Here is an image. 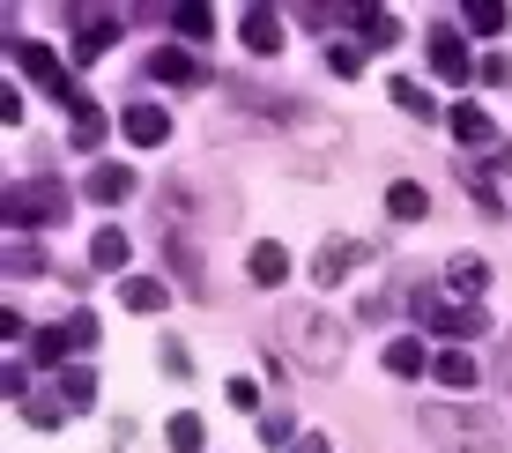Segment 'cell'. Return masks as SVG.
I'll list each match as a JSON object with an SVG mask.
<instances>
[{
    "instance_id": "17",
    "label": "cell",
    "mask_w": 512,
    "mask_h": 453,
    "mask_svg": "<svg viewBox=\"0 0 512 453\" xmlns=\"http://www.w3.org/2000/svg\"><path fill=\"white\" fill-rule=\"evenodd\" d=\"M245 275H253V283H260V290H275V283H282V275H290V253H282V246H275V238H260V246H253V253H245Z\"/></svg>"
},
{
    "instance_id": "3",
    "label": "cell",
    "mask_w": 512,
    "mask_h": 453,
    "mask_svg": "<svg viewBox=\"0 0 512 453\" xmlns=\"http://www.w3.org/2000/svg\"><path fill=\"white\" fill-rule=\"evenodd\" d=\"M0 216H8V231H38V223H60V216H67V186H60V179L8 186V194H0Z\"/></svg>"
},
{
    "instance_id": "18",
    "label": "cell",
    "mask_w": 512,
    "mask_h": 453,
    "mask_svg": "<svg viewBox=\"0 0 512 453\" xmlns=\"http://www.w3.org/2000/svg\"><path fill=\"white\" fill-rule=\"evenodd\" d=\"M386 216H394V223H423V216H431V194H423L416 179H394V186H386Z\"/></svg>"
},
{
    "instance_id": "7",
    "label": "cell",
    "mask_w": 512,
    "mask_h": 453,
    "mask_svg": "<svg viewBox=\"0 0 512 453\" xmlns=\"http://www.w3.org/2000/svg\"><path fill=\"white\" fill-rule=\"evenodd\" d=\"M372 246L364 238H327L320 253H312V283H349V268H364Z\"/></svg>"
},
{
    "instance_id": "39",
    "label": "cell",
    "mask_w": 512,
    "mask_h": 453,
    "mask_svg": "<svg viewBox=\"0 0 512 453\" xmlns=\"http://www.w3.org/2000/svg\"><path fill=\"white\" fill-rule=\"evenodd\" d=\"M290 453H334V446H327V439H320V431H312V439H297V446H290Z\"/></svg>"
},
{
    "instance_id": "1",
    "label": "cell",
    "mask_w": 512,
    "mask_h": 453,
    "mask_svg": "<svg viewBox=\"0 0 512 453\" xmlns=\"http://www.w3.org/2000/svg\"><path fill=\"white\" fill-rule=\"evenodd\" d=\"M275 327H282V342H290V357L305 364V372H342V357H349L342 320H327V312H312V305H290Z\"/></svg>"
},
{
    "instance_id": "15",
    "label": "cell",
    "mask_w": 512,
    "mask_h": 453,
    "mask_svg": "<svg viewBox=\"0 0 512 453\" xmlns=\"http://www.w3.org/2000/svg\"><path fill=\"white\" fill-rule=\"evenodd\" d=\"M82 194L104 201V208H112V201H134V171H127V164H97L90 179H82Z\"/></svg>"
},
{
    "instance_id": "38",
    "label": "cell",
    "mask_w": 512,
    "mask_h": 453,
    "mask_svg": "<svg viewBox=\"0 0 512 453\" xmlns=\"http://www.w3.org/2000/svg\"><path fill=\"white\" fill-rule=\"evenodd\" d=\"M490 379H498V387H512V335H505V350L490 357Z\"/></svg>"
},
{
    "instance_id": "36",
    "label": "cell",
    "mask_w": 512,
    "mask_h": 453,
    "mask_svg": "<svg viewBox=\"0 0 512 453\" xmlns=\"http://www.w3.org/2000/svg\"><path fill=\"white\" fill-rule=\"evenodd\" d=\"M231 409H245V416L260 409V387H253V379H231Z\"/></svg>"
},
{
    "instance_id": "37",
    "label": "cell",
    "mask_w": 512,
    "mask_h": 453,
    "mask_svg": "<svg viewBox=\"0 0 512 453\" xmlns=\"http://www.w3.org/2000/svg\"><path fill=\"white\" fill-rule=\"evenodd\" d=\"M475 75H483V82H512V60H505V52H490V60L475 67Z\"/></svg>"
},
{
    "instance_id": "16",
    "label": "cell",
    "mask_w": 512,
    "mask_h": 453,
    "mask_svg": "<svg viewBox=\"0 0 512 453\" xmlns=\"http://www.w3.org/2000/svg\"><path fill=\"white\" fill-rule=\"evenodd\" d=\"M386 372H394V379H423V372H431L423 335H394V342H386Z\"/></svg>"
},
{
    "instance_id": "11",
    "label": "cell",
    "mask_w": 512,
    "mask_h": 453,
    "mask_svg": "<svg viewBox=\"0 0 512 453\" xmlns=\"http://www.w3.org/2000/svg\"><path fill=\"white\" fill-rule=\"evenodd\" d=\"M119 134L141 142V149H156L171 134V112H164V104H127V112H119Z\"/></svg>"
},
{
    "instance_id": "19",
    "label": "cell",
    "mask_w": 512,
    "mask_h": 453,
    "mask_svg": "<svg viewBox=\"0 0 512 453\" xmlns=\"http://www.w3.org/2000/svg\"><path fill=\"white\" fill-rule=\"evenodd\" d=\"M164 260H171V283H179L186 298H208V283H201V253H186L179 238H164Z\"/></svg>"
},
{
    "instance_id": "2",
    "label": "cell",
    "mask_w": 512,
    "mask_h": 453,
    "mask_svg": "<svg viewBox=\"0 0 512 453\" xmlns=\"http://www.w3.org/2000/svg\"><path fill=\"white\" fill-rule=\"evenodd\" d=\"M423 431H431L438 446H453V453H498V446H505L498 416H490V409H461V402L423 409Z\"/></svg>"
},
{
    "instance_id": "20",
    "label": "cell",
    "mask_w": 512,
    "mask_h": 453,
    "mask_svg": "<svg viewBox=\"0 0 512 453\" xmlns=\"http://www.w3.org/2000/svg\"><path fill=\"white\" fill-rule=\"evenodd\" d=\"M134 260V238L119 231V223H104V231L90 238V268H127Z\"/></svg>"
},
{
    "instance_id": "8",
    "label": "cell",
    "mask_w": 512,
    "mask_h": 453,
    "mask_svg": "<svg viewBox=\"0 0 512 453\" xmlns=\"http://www.w3.org/2000/svg\"><path fill=\"white\" fill-rule=\"evenodd\" d=\"M149 82H208V60L186 45H164V52H149Z\"/></svg>"
},
{
    "instance_id": "24",
    "label": "cell",
    "mask_w": 512,
    "mask_h": 453,
    "mask_svg": "<svg viewBox=\"0 0 512 453\" xmlns=\"http://www.w3.org/2000/svg\"><path fill=\"white\" fill-rule=\"evenodd\" d=\"M446 127H453V142H490V112H483V104H453V119H446Z\"/></svg>"
},
{
    "instance_id": "28",
    "label": "cell",
    "mask_w": 512,
    "mask_h": 453,
    "mask_svg": "<svg viewBox=\"0 0 512 453\" xmlns=\"http://www.w3.org/2000/svg\"><path fill=\"white\" fill-rule=\"evenodd\" d=\"M171 30H179L186 45H201L208 30H216V15H208V8H171Z\"/></svg>"
},
{
    "instance_id": "33",
    "label": "cell",
    "mask_w": 512,
    "mask_h": 453,
    "mask_svg": "<svg viewBox=\"0 0 512 453\" xmlns=\"http://www.w3.org/2000/svg\"><path fill=\"white\" fill-rule=\"evenodd\" d=\"M0 394H8V402H30V372H23V364H8V372H0Z\"/></svg>"
},
{
    "instance_id": "12",
    "label": "cell",
    "mask_w": 512,
    "mask_h": 453,
    "mask_svg": "<svg viewBox=\"0 0 512 453\" xmlns=\"http://www.w3.org/2000/svg\"><path fill=\"white\" fill-rule=\"evenodd\" d=\"M238 38H245V52H260V60H268V52H282V15H275V8H245V15H238Z\"/></svg>"
},
{
    "instance_id": "4",
    "label": "cell",
    "mask_w": 512,
    "mask_h": 453,
    "mask_svg": "<svg viewBox=\"0 0 512 453\" xmlns=\"http://www.w3.org/2000/svg\"><path fill=\"white\" fill-rule=\"evenodd\" d=\"M15 67H23V75L38 82L45 97H60L67 112H75V104H82V90H75V75H67V67H60V52H52V45H30V38H23V45H15Z\"/></svg>"
},
{
    "instance_id": "23",
    "label": "cell",
    "mask_w": 512,
    "mask_h": 453,
    "mask_svg": "<svg viewBox=\"0 0 512 453\" xmlns=\"http://www.w3.org/2000/svg\"><path fill=\"white\" fill-rule=\"evenodd\" d=\"M164 298H171V290L156 283V275H127V283H119V305H127V312H164Z\"/></svg>"
},
{
    "instance_id": "32",
    "label": "cell",
    "mask_w": 512,
    "mask_h": 453,
    "mask_svg": "<svg viewBox=\"0 0 512 453\" xmlns=\"http://www.w3.org/2000/svg\"><path fill=\"white\" fill-rule=\"evenodd\" d=\"M8 268H15V275H45V253L23 238V246H8Z\"/></svg>"
},
{
    "instance_id": "27",
    "label": "cell",
    "mask_w": 512,
    "mask_h": 453,
    "mask_svg": "<svg viewBox=\"0 0 512 453\" xmlns=\"http://www.w3.org/2000/svg\"><path fill=\"white\" fill-rule=\"evenodd\" d=\"M468 30H483V38H498V30H505V0H468Z\"/></svg>"
},
{
    "instance_id": "21",
    "label": "cell",
    "mask_w": 512,
    "mask_h": 453,
    "mask_svg": "<svg viewBox=\"0 0 512 453\" xmlns=\"http://www.w3.org/2000/svg\"><path fill=\"white\" fill-rule=\"evenodd\" d=\"M431 379H438V387H453V394L483 387V372H475V357H468V350H446V357L431 364Z\"/></svg>"
},
{
    "instance_id": "13",
    "label": "cell",
    "mask_w": 512,
    "mask_h": 453,
    "mask_svg": "<svg viewBox=\"0 0 512 453\" xmlns=\"http://www.w3.org/2000/svg\"><path fill=\"white\" fill-rule=\"evenodd\" d=\"M431 67H438V82H468V75H475L461 30H431Z\"/></svg>"
},
{
    "instance_id": "6",
    "label": "cell",
    "mask_w": 512,
    "mask_h": 453,
    "mask_svg": "<svg viewBox=\"0 0 512 453\" xmlns=\"http://www.w3.org/2000/svg\"><path fill=\"white\" fill-rule=\"evenodd\" d=\"M67 350H97V320H90V312H75V320L38 327V335H30V357H38V364H60Z\"/></svg>"
},
{
    "instance_id": "26",
    "label": "cell",
    "mask_w": 512,
    "mask_h": 453,
    "mask_svg": "<svg viewBox=\"0 0 512 453\" xmlns=\"http://www.w3.org/2000/svg\"><path fill=\"white\" fill-rule=\"evenodd\" d=\"M164 439L179 446V453H201V446H208V424H201V416H193V409H179V416H171V424H164Z\"/></svg>"
},
{
    "instance_id": "10",
    "label": "cell",
    "mask_w": 512,
    "mask_h": 453,
    "mask_svg": "<svg viewBox=\"0 0 512 453\" xmlns=\"http://www.w3.org/2000/svg\"><path fill=\"white\" fill-rule=\"evenodd\" d=\"M75 30H82V38H75V67H90L97 52L119 38V15H104V8H82V15H75Z\"/></svg>"
},
{
    "instance_id": "14",
    "label": "cell",
    "mask_w": 512,
    "mask_h": 453,
    "mask_svg": "<svg viewBox=\"0 0 512 453\" xmlns=\"http://www.w3.org/2000/svg\"><path fill=\"white\" fill-rule=\"evenodd\" d=\"M349 23H357V45H372V52L401 45V15H394V8H357Z\"/></svg>"
},
{
    "instance_id": "35",
    "label": "cell",
    "mask_w": 512,
    "mask_h": 453,
    "mask_svg": "<svg viewBox=\"0 0 512 453\" xmlns=\"http://www.w3.org/2000/svg\"><path fill=\"white\" fill-rule=\"evenodd\" d=\"M164 372H171V379H186V372H193V357H186V342H164Z\"/></svg>"
},
{
    "instance_id": "29",
    "label": "cell",
    "mask_w": 512,
    "mask_h": 453,
    "mask_svg": "<svg viewBox=\"0 0 512 453\" xmlns=\"http://www.w3.org/2000/svg\"><path fill=\"white\" fill-rule=\"evenodd\" d=\"M23 416H30L38 431H52V424L67 416V402H60V394H30V402H23Z\"/></svg>"
},
{
    "instance_id": "31",
    "label": "cell",
    "mask_w": 512,
    "mask_h": 453,
    "mask_svg": "<svg viewBox=\"0 0 512 453\" xmlns=\"http://www.w3.org/2000/svg\"><path fill=\"white\" fill-rule=\"evenodd\" d=\"M327 67H334L342 82H357V75H364V45H334V52H327Z\"/></svg>"
},
{
    "instance_id": "30",
    "label": "cell",
    "mask_w": 512,
    "mask_h": 453,
    "mask_svg": "<svg viewBox=\"0 0 512 453\" xmlns=\"http://www.w3.org/2000/svg\"><path fill=\"white\" fill-rule=\"evenodd\" d=\"M386 90H394V104L409 119H431V90H416V82H386Z\"/></svg>"
},
{
    "instance_id": "5",
    "label": "cell",
    "mask_w": 512,
    "mask_h": 453,
    "mask_svg": "<svg viewBox=\"0 0 512 453\" xmlns=\"http://www.w3.org/2000/svg\"><path fill=\"white\" fill-rule=\"evenodd\" d=\"M416 320L431 327V335H446V342H475L483 335V312L475 305H446L438 290H416Z\"/></svg>"
},
{
    "instance_id": "22",
    "label": "cell",
    "mask_w": 512,
    "mask_h": 453,
    "mask_svg": "<svg viewBox=\"0 0 512 453\" xmlns=\"http://www.w3.org/2000/svg\"><path fill=\"white\" fill-rule=\"evenodd\" d=\"M60 402L75 409V416H90V409H97V372H90V364H75V372H60Z\"/></svg>"
},
{
    "instance_id": "9",
    "label": "cell",
    "mask_w": 512,
    "mask_h": 453,
    "mask_svg": "<svg viewBox=\"0 0 512 453\" xmlns=\"http://www.w3.org/2000/svg\"><path fill=\"white\" fill-rule=\"evenodd\" d=\"M446 290H453L461 305H475V298L490 290V260H483V253H453V260H446Z\"/></svg>"
},
{
    "instance_id": "34",
    "label": "cell",
    "mask_w": 512,
    "mask_h": 453,
    "mask_svg": "<svg viewBox=\"0 0 512 453\" xmlns=\"http://www.w3.org/2000/svg\"><path fill=\"white\" fill-rule=\"evenodd\" d=\"M260 439H268V446H282V439H290V416H282V409H268V416H260Z\"/></svg>"
},
{
    "instance_id": "25",
    "label": "cell",
    "mask_w": 512,
    "mask_h": 453,
    "mask_svg": "<svg viewBox=\"0 0 512 453\" xmlns=\"http://www.w3.org/2000/svg\"><path fill=\"white\" fill-rule=\"evenodd\" d=\"M67 142H75V149H97V142H104V112H97L90 97H82L75 119H67Z\"/></svg>"
}]
</instances>
